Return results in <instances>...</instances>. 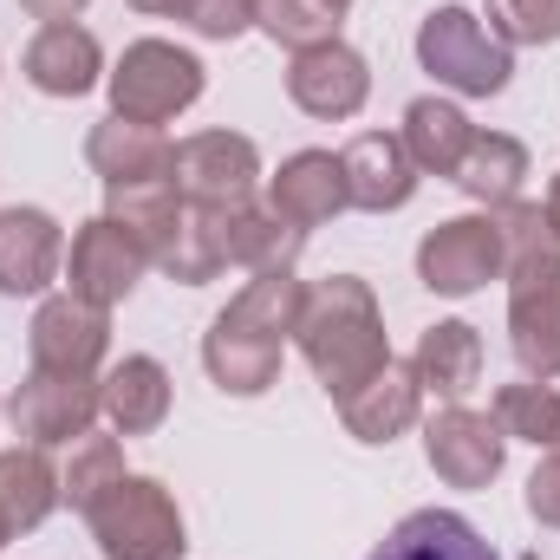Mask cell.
Wrapping results in <instances>:
<instances>
[{
	"label": "cell",
	"instance_id": "6da1fadb",
	"mask_svg": "<svg viewBox=\"0 0 560 560\" xmlns=\"http://www.w3.org/2000/svg\"><path fill=\"white\" fill-rule=\"evenodd\" d=\"M300 300H306V280L293 268H275V275H255L215 313V326L202 332V365L229 398H261L280 378V352L293 339Z\"/></svg>",
	"mask_w": 560,
	"mask_h": 560
},
{
	"label": "cell",
	"instance_id": "7a4b0ae2",
	"mask_svg": "<svg viewBox=\"0 0 560 560\" xmlns=\"http://www.w3.org/2000/svg\"><path fill=\"white\" fill-rule=\"evenodd\" d=\"M293 339H300L313 378L326 385V398H352L392 359L378 300H372L365 280H352V275H332V280H319V287H306L300 319H293Z\"/></svg>",
	"mask_w": 560,
	"mask_h": 560
},
{
	"label": "cell",
	"instance_id": "3957f363",
	"mask_svg": "<svg viewBox=\"0 0 560 560\" xmlns=\"http://www.w3.org/2000/svg\"><path fill=\"white\" fill-rule=\"evenodd\" d=\"M92 541L105 560H183L189 541H183V515L170 502V489L156 476H125L112 482L92 509Z\"/></svg>",
	"mask_w": 560,
	"mask_h": 560
},
{
	"label": "cell",
	"instance_id": "277c9868",
	"mask_svg": "<svg viewBox=\"0 0 560 560\" xmlns=\"http://www.w3.org/2000/svg\"><path fill=\"white\" fill-rule=\"evenodd\" d=\"M418 66L436 85L463 92V98H495V92H509V79H515L509 46H502L469 7H436V13H423Z\"/></svg>",
	"mask_w": 560,
	"mask_h": 560
},
{
	"label": "cell",
	"instance_id": "5b68a950",
	"mask_svg": "<svg viewBox=\"0 0 560 560\" xmlns=\"http://www.w3.org/2000/svg\"><path fill=\"white\" fill-rule=\"evenodd\" d=\"M202 98V59L183 52L176 39H138L125 46L118 72H112V118L131 125H170Z\"/></svg>",
	"mask_w": 560,
	"mask_h": 560
},
{
	"label": "cell",
	"instance_id": "8992f818",
	"mask_svg": "<svg viewBox=\"0 0 560 560\" xmlns=\"http://www.w3.org/2000/svg\"><path fill=\"white\" fill-rule=\"evenodd\" d=\"M509 346L528 378H560V255L509 268Z\"/></svg>",
	"mask_w": 560,
	"mask_h": 560
},
{
	"label": "cell",
	"instance_id": "52a82bcc",
	"mask_svg": "<svg viewBox=\"0 0 560 560\" xmlns=\"http://www.w3.org/2000/svg\"><path fill=\"white\" fill-rule=\"evenodd\" d=\"M509 275V255H502V235L489 215H456V222H436L418 242V280L443 300H463L476 287Z\"/></svg>",
	"mask_w": 560,
	"mask_h": 560
},
{
	"label": "cell",
	"instance_id": "ba28073f",
	"mask_svg": "<svg viewBox=\"0 0 560 560\" xmlns=\"http://www.w3.org/2000/svg\"><path fill=\"white\" fill-rule=\"evenodd\" d=\"M261 150L242 131H196L176 143V189L196 209H242L255 196Z\"/></svg>",
	"mask_w": 560,
	"mask_h": 560
},
{
	"label": "cell",
	"instance_id": "9c48e42d",
	"mask_svg": "<svg viewBox=\"0 0 560 560\" xmlns=\"http://www.w3.org/2000/svg\"><path fill=\"white\" fill-rule=\"evenodd\" d=\"M98 411H105L98 378H59V372H33V378L13 392V405H7L13 436H26L33 450L79 443V436L98 423Z\"/></svg>",
	"mask_w": 560,
	"mask_h": 560
},
{
	"label": "cell",
	"instance_id": "30bf717a",
	"mask_svg": "<svg viewBox=\"0 0 560 560\" xmlns=\"http://www.w3.org/2000/svg\"><path fill=\"white\" fill-rule=\"evenodd\" d=\"M423 456L450 489H489L502 476V463H509V436H502L495 418L450 405V411H436L423 423Z\"/></svg>",
	"mask_w": 560,
	"mask_h": 560
},
{
	"label": "cell",
	"instance_id": "8fae6325",
	"mask_svg": "<svg viewBox=\"0 0 560 560\" xmlns=\"http://www.w3.org/2000/svg\"><path fill=\"white\" fill-rule=\"evenodd\" d=\"M287 98H293L306 118H326V125L359 118L365 98H372V66H365L346 39L306 46V52H293V66H287Z\"/></svg>",
	"mask_w": 560,
	"mask_h": 560
},
{
	"label": "cell",
	"instance_id": "7c38bea8",
	"mask_svg": "<svg viewBox=\"0 0 560 560\" xmlns=\"http://www.w3.org/2000/svg\"><path fill=\"white\" fill-rule=\"evenodd\" d=\"M26 346H33V372L92 378L98 359H105V346H112V319H105L98 306L72 300V293H52V300H39Z\"/></svg>",
	"mask_w": 560,
	"mask_h": 560
},
{
	"label": "cell",
	"instance_id": "4fadbf2b",
	"mask_svg": "<svg viewBox=\"0 0 560 560\" xmlns=\"http://www.w3.org/2000/svg\"><path fill=\"white\" fill-rule=\"evenodd\" d=\"M150 268V255H143L138 242L112 222V215H98V222H85L79 235H72V255H66V280H72V300H85V306H98V313H112L138 275Z\"/></svg>",
	"mask_w": 560,
	"mask_h": 560
},
{
	"label": "cell",
	"instance_id": "5bb4252c",
	"mask_svg": "<svg viewBox=\"0 0 560 560\" xmlns=\"http://www.w3.org/2000/svg\"><path fill=\"white\" fill-rule=\"evenodd\" d=\"M268 209H275L280 222H293L300 235L319 229V222H332L339 209H352V196H346V163H339L332 150H300V156H287L275 176H268Z\"/></svg>",
	"mask_w": 560,
	"mask_h": 560
},
{
	"label": "cell",
	"instance_id": "9a60e30c",
	"mask_svg": "<svg viewBox=\"0 0 560 560\" xmlns=\"http://www.w3.org/2000/svg\"><path fill=\"white\" fill-rule=\"evenodd\" d=\"M339 163H346V196H352V209L385 215V209H405V202L418 196V163H411L405 138L365 131V138H352L339 150Z\"/></svg>",
	"mask_w": 560,
	"mask_h": 560
},
{
	"label": "cell",
	"instance_id": "2e32d148",
	"mask_svg": "<svg viewBox=\"0 0 560 560\" xmlns=\"http://www.w3.org/2000/svg\"><path fill=\"white\" fill-rule=\"evenodd\" d=\"M66 261V235L46 209H0V293H46Z\"/></svg>",
	"mask_w": 560,
	"mask_h": 560
},
{
	"label": "cell",
	"instance_id": "e0dca14e",
	"mask_svg": "<svg viewBox=\"0 0 560 560\" xmlns=\"http://www.w3.org/2000/svg\"><path fill=\"white\" fill-rule=\"evenodd\" d=\"M209 229H215V248H222V268H248V275H275V268H293L300 255V229L280 222L275 209H209Z\"/></svg>",
	"mask_w": 560,
	"mask_h": 560
},
{
	"label": "cell",
	"instance_id": "ac0fdd59",
	"mask_svg": "<svg viewBox=\"0 0 560 560\" xmlns=\"http://www.w3.org/2000/svg\"><path fill=\"white\" fill-rule=\"evenodd\" d=\"M423 411V385L411 365H398V359H385L352 398H339V418L346 430L359 436V443H392V436H405Z\"/></svg>",
	"mask_w": 560,
	"mask_h": 560
},
{
	"label": "cell",
	"instance_id": "d6986e66",
	"mask_svg": "<svg viewBox=\"0 0 560 560\" xmlns=\"http://www.w3.org/2000/svg\"><path fill=\"white\" fill-rule=\"evenodd\" d=\"M85 156H92V170L105 176V189L176 176V143L163 138L156 125H131V118H105V125H92Z\"/></svg>",
	"mask_w": 560,
	"mask_h": 560
},
{
	"label": "cell",
	"instance_id": "ffe728a7",
	"mask_svg": "<svg viewBox=\"0 0 560 560\" xmlns=\"http://www.w3.org/2000/svg\"><path fill=\"white\" fill-rule=\"evenodd\" d=\"M20 66L46 98H85L98 85V72H105V52H98V39L85 26L66 20V26H39V39L26 46Z\"/></svg>",
	"mask_w": 560,
	"mask_h": 560
},
{
	"label": "cell",
	"instance_id": "44dd1931",
	"mask_svg": "<svg viewBox=\"0 0 560 560\" xmlns=\"http://www.w3.org/2000/svg\"><path fill=\"white\" fill-rule=\"evenodd\" d=\"M98 398H105V418H112L118 436H150L170 418V372L150 352H131L98 378Z\"/></svg>",
	"mask_w": 560,
	"mask_h": 560
},
{
	"label": "cell",
	"instance_id": "7402d4cb",
	"mask_svg": "<svg viewBox=\"0 0 560 560\" xmlns=\"http://www.w3.org/2000/svg\"><path fill=\"white\" fill-rule=\"evenodd\" d=\"M411 372H418V385L430 398H450V405L469 398L476 378H482V339H476V326L469 319H436L418 339V352H411Z\"/></svg>",
	"mask_w": 560,
	"mask_h": 560
},
{
	"label": "cell",
	"instance_id": "603a6c76",
	"mask_svg": "<svg viewBox=\"0 0 560 560\" xmlns=\"http://www.w3.org/2000/svg\"><path fill=\"white\" fill-rule=\"evenodd\" d=\"M365 560H502V555H495L463 515H450V509H418V515H405Z\"/></svg>",
	"mask_w": 560,
	"mask_h": 560
},
{
	"label": "cell",
	"instance_id": "cb8c5ba5",
	"mask_svg": "<svg viewBox=\"0 0 560 560\" xmlns=\"http://www.w3.org/2000/svg\"><path fill=\"white\" fill-rule=\"evenodd\" d=\"M405 150H411V163H418V176H450L456 183V170H463V156H469V143H476V125L450 105V98H418L411 112H405Z\"/></svg>",
	"mask_w": 560,
	"mask_h": 560
},
{
	"label": "cell",
	"instance_id": "d4e9b609",
	"mask_svg": "<svg viewBox=\"0 0 560 560\" xmlns=\"http://www.w3.org/2000/svg\"><path fill=\"white\" fill-rule=\"evenodd\" d=\"M105 215L138 242L143 255L156 261L163 248H170V235H176V222H183V189H176V176H156V183H125V189H105Z\"/></svg>",
	"mask_w": 560,
	"mask_h": 560
},
{
	"label": "cell",
	"instance_id": "484cf974",
	"mask_svg": "<svg viewBox=\"0 0 560 560\" xmlns=\"http://www.w3.org/2000/svg\"><path fill=\"white\" fill-rule=\"evenodd\" d=\"M59 469L46 463V450H0V515H7V528L13 535H26V528H39L52 509H59Z\"/></svg>",
	"mask_w": 560,
	"mask_h": 560
},
{
	"label": "cell",
	"instance_id": "4316f807",
	"mask_svg": "<svg viewBox=\"0 0 560 560\" xmlns=\"http://www.w3.org/2000/svg\"><path fill=\"white\" fill-rule=\"evenodd\" d=\"M522 176H528V143L509 138V131H476L463 170H456L463 196H476V202H489V209L515 202V196H522Z\"/></svg>",
	"mask_w": 560,
	"mask_h": 560
},
{
	"label": "cell",
	"instance_id": "83f0119b",
	"mask_svg": "<svg viewBox=\"0 0 560 560\" xmlns=\"http://www.w3.org/2000/svg\"><path fill=\"white\" fill-rule=\"evenodd\" d=\"M495 423L509 443H535V450H560V392L528 378V385H502L495 392Z\"/></svg>",
	"mask_w": 560,
	"mask_h": 560
},
{
	"label": "cell",
	"instance_id": "f1b7e54d",
	"mask_svg": "<svg viewBox=\"0 0 560 560\" xmlns=\"http://www.w3.org/2000/svg\"><path fill=\"white\" fill-rule=\"evenodd\" d=\"M112 482H125V443H118V436H92V430H85V436L72 443V463H66L59 489H66V502L85 515Z\"/></svg>",
	"mask_w": 560,
	"mask_h": 560
},
{
	"label": "cell",
	"instance_id": "f546056e",
	"mask_svg": "<svg viewBox=\"0 0 560 560\" xmlns=\"http://www.w3.org/2000/svg\"><path fill=\"white\" fill-rule=\"evenodd\" d=\"M339 20L346 13H332L326 0H255V26L268 39H280L287 52H306V46L339 39Z\"/></svg>",
	"mask_w": 560,
	"mask_h": 560
},
{
	"label": "cell",
	"instance_id": "4dcf8cb0",
	"mask_svg": "<svg viewBox=\"0 0 560 560\" xmlns=\"http://www.w3.org/2000/svg\"><path fill=\"white\" fill-rule=\"evenodd\" d=\"M489 222H495V235H502V255H509V268L515 261H535V255H560L555 229H548V209L541 202H502V209H489Z\"/></svg>",
	"mask_w": 560,
	"mask_h": 560
},
{
	"label": "cell",
	"instance_id": "1f68e13d",
	"mask_svg": "<svg viewBox=\"0 0 560 560\" xmlns=\"http://www.w3.org/2000/svg\"><path fill=\"white\" fill-rule=\"evenodd\" d=\"M489 33L502 46H555L560 0H489Z\"/></svg>",
	"mask_w": 560,
	"mask_h": 560
},
{
	"label": "cell",
	"instance_id": "d6a6232c",
	"mask_svg": "<svg viewBox=\"0 0 560 560\" xmlns=\"http://www.w3.org/2000/svg\"><path fill=\"white\" fill-rule=\"evenodd\" d=\"M183 26H196L202 39H235V33L255 26V0H189Z\"/></svg>",
	"mask_w": 560,
	"mask_h": 560
},
{
	"label": "cell",
	"instance_id": "836d02e7",
	"mask_svg": "<svg viewBox=\"0 0 560 560\" xmlns=\"http://www.w3.org/2000/svg\"><path fill=\"white\" fill-rule=\"evenodd\" d=\"M528 515H535L541 528H560V450L528 476Z\"/></svg>",
	"mask_w": 560,
	"mask_h": 560
},
{
	"label": "cell",
	"instance_id": "e575fe53",
	"mask_svg": "<svg viewBox=\"0 0 560 560\" xmlns=\"http://www.w3.org/2000/svg\"><path fill=\"white\" fill-rule=\"evenodd\" d=\"M33 20H46V26H66V20H79L85 13V0H20Z\"/></svg>",
	"mask_w": 560,
	"mask_h": 560
},
{
	"label": "cell",
	"instance_id": "d590c367",
	"mask_svg": "<svg viewBox=\"0 0 560 560\" xmlns=\"http://www.w3.org/2000/svg\"><path fill=\"white\" fill-rule=\"evenodd\" d=\"M131 7H138V13H170V20H183L189 0H131Z\"/></svg>",
	"mask_w": 560,
	"mask_h": 560
},
{
	"label": "cell",
	"instance_id": "8d00e7d4",
	"mask_svg": "<svg viewBox=\"0 0 560 560\" xmlns=\"http://www.w3.org/2000/svg\"><path fill=\"white\" fill-rule=\"evenodd\" d=\"M548 229H555V242H560V176H555V189H548Z\"/></svg>",
	"mask_w": 560,
	"mask_h": 560
},
{
	"label": "cell",
	"instance_id": "74e56055",
	"mask_svg": "<svg viewBox=\"0 0 560 560\" xmlns=\"http://www.w3.org/2000/svg\"><path fill=\"white\" fill-rule=\"evenodd\" d=\"M326 7H332V13H346V7H352V0H326Z\"/></svg>",
	"mask_w": 560,
	"mask_h": 560
},
{
	"label": "cell",
	"instance_id": "f35d334b",
	"mask_svg": "<svg viewBox=\"0 0 560 560\" xmlns=\"http://www.w3.org/2000/svg\"><path fill=\"white\" fill-rule=\"evenodd\" d=\"M7 535H13V528H7V515H0V548H7Z\"/></svg>",
	"mask_w": 560,
	"mask_h": 560
}]
</instances>
